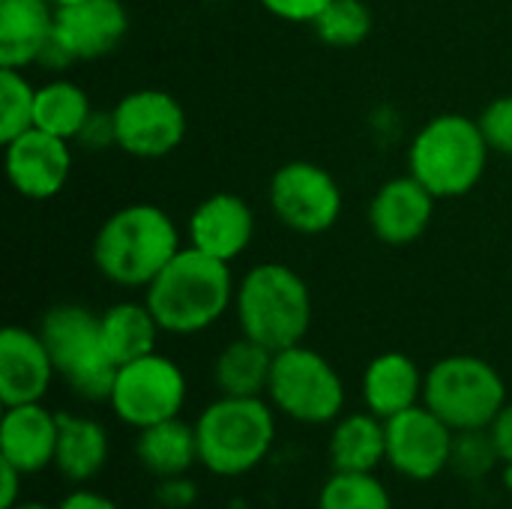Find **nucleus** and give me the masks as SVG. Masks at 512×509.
Listing matches in <instances>:
<instances>
[{"mask_svg": "<svg viewBox=\"0 0 512 509\" xmlns=\"http://www.w3.org/2000/svg\"><path fill=\"white\" fill-rule=\"evenodd\" d=\"M234 294L237 288L228 261L183 246L144 288V303L156 315L162 333L195 336L234 306Z\"/></svg>", "mask_w": 512, "mask_h": 509, "instance_id": "nucleus-1", "label": "nucleus"}, {"mask_svg": "<svg viewBox=\"0 0 512 509\" xmlns=\"http://www.w3.org/2000/svg\"><path fill=\"white\" fill-rule=\"evenodd\" d=\"M180 249V231L162 207L129 204L99 225L93 264L120 288H147Z\"/></svg>", "mask_w": 512, "mask_h": 509, "instance_id": "nucleus-2", "label": "nucleus"}, {"mask_svg": "<svg viewBox=\"0 0 512 509\" xmlns=\"http://www.w3.org/2000/svg\"><path fill=\"white\" fill-rule=\"evenodd\" d=\"M234 312L240 333L276 354L303 345L312 327V294L297 270L270 261L240 279Z\"/></svg>", "mask_w": 512, "mask_h": 509, "instance_id": "nucleus-3", "label": "nucleus"}, {"mask_svg": "<svg viewBox=\"0 0 512 509\" xmlns=\"http://www.w3.org/2000/svg\"><path fill=\"white\" fill-rule=\"evenodd\" d=\"M195 426L198 465L216 477H243L255 471L276 444V414L264 396H222L210 402Z\"/></svg>", "mask_w": 512, "mask_h": 509, "instance_id": "nucleus-4", "label": "nucleus"}, {"mask_svg": "<svg viewBox=\"0 0 512 509\" xmlns=\"http://www.w3.org/2000/svg\"><path fill=\"white\" fill-rule=\"evenodd\" d=\"M489 144L480 123L465 114L432 117L408 147V174H414L438 201L468 195L486 174Z\"/></svg>", "mask_w": 512, "mask_h": 509, "instance_id": "nucleus-5", "label": "nucleus"}, {"mask_svg": "<svg viewBox=\"0 0 512 509\" xmlns=\"http://www.w3.org/2000/svg\"><path fill=\"white\" fill-rule=\"evenodd\" d=\"M39 336L57 375L72 393L87 402H108L120 366L105 351L102 321L96 312L78 303L51 306L39 321Z\"/></svg>", "mask_w": 512, "mask_h": 509, "instance_id": "nucleus-6", "label": "nucleus"}, {"mask_svg": "<svg viewBox=\"0 0 512 509\" xmlns=\"http://www.w3.org/2000/svg\"><path fill=\"white\" fill-rule=\"evenodd\" d=\"M423 405L432 408L453 432H480L507 408V384L489 360L453 354L426 372Z\"/></svg>", "mask_w": 512, "mask_h": 509, "instance_id": "nucleus-7", "label": "nucleus"}, {"mask_svg": "<svg viewBox=\"0 0 512 509\" xmlns=\"http://www.w3.org/2000/svg\"><path fill=\"white\" fill-rule=\"evenodd\" d=\"M267 399L294 423L327 426L345 411V381L324 354L294 345L273 354Z\"/></svg>", "mask_w": 512, "mask_h": 509, "instance_id": "nucleus-8", "label": "nucleus"}, {"mask_svg": "<svg viewBox=\"0 0 512 509\" xmlns=\"http://www.w3.org/2000/svg\"><path fill=\"white\" fill-rule=\"evenodd\" d=\"M108 405L135 432L174 420L186 405V375L171 357L153 351L117 369Z\"/></svg>", "mask_w": 512, "mask_h": 509, "instance_id": "nucleus-9", "label": "nucleus"}, {"mask_svg": "<svg viewBox=\"0 0 512 509\" xmlns=\"http://www.w3.org/2000/svg\"><path fill=\"white\" fill-rule=\"evenodd\" d=\"M270 207L285 228L297 234H324L342 216V189L327 168L297 159L273 174Z\"/></svg>", "mask_w": 512, "mask_h": 509, "instance_id": "nucleus-10", "label": "nucleus"}, {"mask_svg": "<svg viewBox=\"0 0 512 509\" xmlns=\"http://www.w3.org/2000/svg\"><path fill=\"white\" fill-rule=\"evenodd\" d=\"M117 147L138 159H162L186 138V111L168 93L141 87L126 93L114 108Z\"/></svg>", "mask_w": 512, "mask_h": 509, "instance_id": "nucleus-11", "label": "nucleus"}, {"mask_svg": "<svg viewBox=\"0 0 512 509\" xmlns=\"http://www.w3.org/2000/svg\"><path fill=\"white\" fill-rule=\"evenodd\" d=\"M387 426V465L414 483L441 477L453 462L456 432L423 402L384 420Z\"/></svg>", "mask_w": 512, "mask_h": 509, "instance_id": "nucleus-12", "label": "nucleus"}, {"mask_svg": "<svg viewBox=\"0 0 512 509\" xmlns=\"http://www.w3.org/2000/svg\"><path fill=\"white\" fill-rule=\"evenodd\" d=\"M3 165L18 195L30 201H48L72 174V141L33 126L3 144Z\"/></svg>", "mask_w": 512, "mask_h": 509, "instance_id": "nucleus-13", "label": "nucleus"}, {"mask_svg": "<svg viewBox=\"0 0 512 509\" xmlns=\"http://www.w3.org/2000/svg\"><path fill=\"white\" fill-rule=\"evenodd\" d=\"M435 201L438 198L414 174L393 177L369 204V228L387 246H411L429 231Z\"/></svg>", "mask_w": 512, "mask_h": 509, "instance_id": "nucleus-14", "label": "nucleus"}, {"mask_svg": "<svg viewBox=\"0 0 512 509\" xmlns=\"http://www.w3.org/2000/svg\"><path fill=\"white\" fill-rule=\"evenodd\" d=\"M57 369L39 330L6 327L0 333V402L3 408L42 402Z\"/></svg>", "mask_w": 512, "mask_h": 509, "instance_id": "nucleus-15", "label": "nucleus"}, {"mask_svg": "<svg viewBox=\"0 0 512 509\" xmlns=\"http://www.w3.org/2000/svg\"><path fill=\"white\" fill-rule=\"evenodd\" d=\"M186 231H189V246L231 264L249 249L255 237V213L240 195L216 192L207 195L192 210Z\"/></svg>", "mask_w": 512, "mask_h": 509, "instance_id": "nucleus-16", "label": "nucleus"}, {"mask_svg": "<svg viewBox=\"0 0 512 509\" xmlns=\"http://www.w3.org/2000/svg\"><path fill=\"white\" fill-rule=\"evenodd\" d=\"M129 30V15L120 0H84L57 9L54 36L72 60H99L111 54Z\"/></svg>", "mask_w": 512, "mask_h": 509, "instance_id": "nucleus-17", "label": "nucleus"}, {"mask_svg": "<svg viewBox=\"0 0 512 509\" xmlns=\"http://www.w3.org/2000/svg\"><path fill=\"white\" fill-rule=\"evenodd\" d=\"M60 414L48 411L42 402L12 405L0 420V459L18 468L24 477H33L54 465L57 453Z\"/></svg>", "mask_w": 512, "mask_h": 509, "instance_id": "nucleus-18", "label": "nucleus"}, {"mask_svg": "<svg viewBox=\"0 0 512 509\" xmlns=\"http://www.w3.org/2000/svg\"><path fill=\"white\" fill-rule=\"evenodd\" d=\"M54 21L51 0H0V66L27 69L39 63L54 36Z\"/></svg>", "mask_w": 512, "mask_h": 509, "instance_id": "nucleus-19", "label": "nucleus"}, {"mask_svg": "<svg viewBox=\"0 0 512 509\" xmlns=\"http://www.w3.org/2000/svg\"><path fill=\"white\" fill-rule=\"evenodd\" d=\"M426 375L420 366L402 351L378 354L363 372V402L381 420H390L423 402Z\"/></svg>", "mask_w": 512, "mask_h": 509, "instance_id": "nucleus-20", "label": "nucleus"}, {"mask_svg": "<svg viewBox=\"0 0 512 509\" xmlns=\"http://www.w3.org/2000/svg\"><path fill=\"white\" fill-rule=\"evenodd\" d=\"M330 468L339 474H375L387 462V426L372 411L345 414L333 423L327 444Z\"/></svg>", "mask_w": 512, "mask_h": 509, "instance_id": "nucleus-21", "label": "nucleus"}, {"mask_svg": "<svg viewBox=\"0 0 512 509\" xmlns=\"http://www.w3.org/2000/svg\"><path fill=\"white\" fill-rule=\"evenodd\" d=\"M108 447H111L108 432L99 420L78 417V414H60L54 468L60 471L63 480H69V483L93 480L108 462Z\"/></svg>", "mask_w": 512, "mask_h": 509, "instance_id": "nucleus-22", "label": "nucleus"}, {"mask_svg": "<svg viewBox=\"0 0 512 509\" xmlns=\"http://www.w3.org/2000/svg\"><path fill=\"white\" fill-rule=\"evenodd\" d=\"M135 456L144 465V471L156 480L183 477L192 471V465H198L195 426L183 423L180 417L147 426L135 438Z\"/></svg>", "mask_w": 512, "mask_h": 509, "instance_id": "nucleus-23", "label": "nucleus"}, {"mask_svg": "<svg viewBox=\"0 0 512 509\" xmlns=\"http://www.w3.org/2000/svg\"><path fill=\"white\" fill-rule=\"evenodd\" d=\"M99 321H102L105 351L117 366L156 351V339H159L162 327L147 303H129V300L114 303L99 315Z\"/></svg>", "mask_w": 512, "mask_h": 509, "instance_id": "nucleus-24", "label": "nucleus"}, {"mask_svg": "<svg viewBox=\"0 0 512 509\" xmlns=\"http://www.w3.org/2000/svg\"><path fill=\"white\" fill-rule=\"evenodd\" d=\"M270 372H273V351L249 336L228 342L213 363V381L222 396H243V399L267 396Z\"/></svg>", "mask_w": 512, "mask_h": 509, "instance_id": "nucleus-25", "label": "nucleus"}, {"mask_svg": "<svg viewBox=\"0 0 512 509\" xmlns=\"http://www.w3.org/2000/svg\"><path fill=\"white\" fill-rule=\"evenodd\" d=\"M90 114H93V108H90L87 93L66 78H54V81L36 87V108H33L36 129L51 132L66 141H75Z\"/></svg>", "mask_w": 512, "mask_h": 509, "instance_id": "nucleus-26", "label": "nucleus"}, {"mask_svg": "<svg viewBox=\"0 0 512 509\" xmlns=\"http://www.w3.org/2000/svg\"><path fill=\"white\" fill-rule=\"evenodd\" d=\"M318 509H393V498L375 474L333 471L318 492Z\"/></svg>", "mask_w": 512, "mask_h": 509, "instance_id": "nucleus-27", "label": "nucleus"}, {"mask_svg": "<svg viewBox=\"0 0 512 509\" xmlns=\"http://www.w3.org/2000/svg\"><path fill=\"white\" fill-rule=\"evenodd\" d=\"M315 33L330 48H354L372 33V12L363 0H333L318 18Z\"/></svg>", "mask_w": 512, "mask_h": 509, "instance_id": "nucleus-28", "label": "nucleus"}, {"mask_svg": "<svg viewBox=\"0 0 512 509\" xmlns=\"http://www.w3.org/2000/svg\"><path fill=\"white\" fill-rule=\"evenodd\" d=\"M36 87L24 78V69L0 66V141H12L33 129Z\"/></svg>", "mask_w": 512, "mask_h": 509, "instance_id": "nucleus-29", "label": "nucleus"}, {"mask_svg": "<svg viewBox=\"0 0 512 509\" xmlns=\"http://www.w3.org/2000/svg\"><path fill=\"white\" fill-rule=\"evenodd\" d=\"M495 465H501V456L495 450V441H492L489 429H480V432H456L450 468H456L462 477L477 480V477L492 474Z\"/></svg>", "mask_w": 512, "mask_h": 509, "instance_id": "nucleus-30", "label": "nucleus"}, {"mask_svg": "<svg viewBox=\"0 0 512 509\" xmlns=\"http://www.w3.org/2000/svg\"><path fill=\"white\" fill-rule=\"evenodd\" d=\"M477 123L492 153L512 156V93L492 99L477 117Z\"/></svg>", "mask_w": 512, "mask_h": 509, "instance_id": "nucleus-31", "label": "nucleus"}, {"mask_svg": "<svg viewBox=\"0 0 512 509\" xmlns=\"http://www.w3.org/2000/svg\"><path fill=\"white\" fill-rule=\"evenodd\" d=\"M78 147L84 150H108L117 147V126H114V111H93L84 123V129L75 138Z\"/></svg>", "mask_w": 512, "mask_h": 509, "instance_id": "nucleus-32", "label": "nucleus"}, {"mask_svg": "<svg viewBox=\"0 0 512 509\" xmlns=\"http://www.w3.org/2000/svg\"><path fill=\"white\" fill-rule=\"evenodd\" d=\"M270 15L291 21V24H315V18L333 3V0H258Z\"/></svg>", "mask_w": 512, "mask_h": 509, "instance_id": "nucleus-33", "label": "nucleus"}, {"mask_svg": "<svg viewBox=\"0 0 512 509\" xmlns=\"http://www.w3.org/2000/svg\"><path fill=\"white\" fill-rule=\"evenodd\" d=\"M195 483L183 474V477H168V480H159V489H156V501L168 509H186L195 504Z\"/></svg>", "mask_w": 512, "mask_h": 509, "instance_id": "nucleus-34", "label": "nucleus"}, {"mask_svg": "<svg viewBox=\"0 0 512 509\" xmlns=\"http://www.w3.org/2000/svg\"><path fill=\"white\" fill-rule=\"evenodd\" d=\"M489 435L495 441V450L501 456V465L512 462V405L507 402V408L495 417V423L489 426Z\"/></svg>", "mask_w": 512, "mask_h": 509, "instance_id": "nucleus-35", "label": "nucleus"}, {"mask_svg": "<svg viewBox=\"0 0 512 509\" xmlns=\"http://www.w3.org/2000/svg\"><path fill=\"white\" fill-rule=\"evenodd\" d=\"M21 480H24V474H21L18 468H12L9 462L0 459V509L18 507Z\"/></svg>", "mask_w": 512, "mask_h": 509, "instance_id": "nucleus-36", "label": "nucleus"}, {"mask_svg": "<svg viewBox=\"0 0 512 509\" xmlns=\"http://www.w3.org/2000/svg\"><path fill=\"white\" fill-rule=\"evenodd\" d=\"M57 509H120L108 495L90 492V489H78L72 495H66Z\"/></svg>", "mask_w": 512, "mask_h": 509, "instance_id": "nucleus-37", "label": "nucleus"}, {"mask_svg": "<svg viewBox=\"0 0 512 509\" xmlns=\"http://www.w3.org/2000/svg\"><path fill=\"white\" fill-rule=\"evenodd\" d=\"M501 477H504V486H507V492H512V462H504V471H501Z\"/></svg>", "mask_w": 512, "mask_h": 509, "instance_id": "nucleus-38", "label": "nucleus"}, {"mask_svg": "<svg viewBox=\"0 0 512 509\" xmlns=\"http://www.w3.org/2000/svg\"><path fill=\"white\" fill-rule=\"evenodd\" d=\"M54 9H63V6H75V3H84V0H51Z\"/></svg>", "mask_w": 512, "mask_h": 509, "instance_id": "nucleus-39", "label": "nucleus"}, {"mask_svg": "<svg viewBox=\"0 0 512 509\" xmlns=\"http://www.w3.org/2000/svg\"><path fill=\"white\" fill-rule=\"evenodd\" d=\"M12 509H51V507H45V504H18V507H12Z\"/></svg>", "mask_w": 512, "mask_h": 509, "instance_id": "nucleus-40", "label": "nucleus"}, {"mask_svg": "<svg viewBox=\"0 0 512 509\" xmlns=\"http://www.w3.org/2000/svg\"><path fill=\"white\" fill-rule=\"evenodd\" d=\"M219 3H228V0H219Z\"/></svg>", "mask_w": 512, "mask_h": 509, "instance_id": "nucleus-41", "label": "nucleus"}]
</instances>
